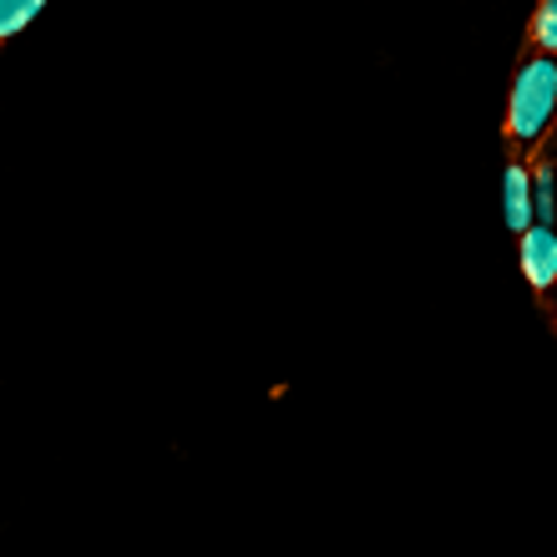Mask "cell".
Listing matches in <instances>:
<instances>
[{"instance_id": "1", "label": "cell", "mask_w": 557, "mask_h": 557, "mask_svg": "<svg viewBox=\"0 0 557 557\" xmlns=\"http://www.w3.org/2000/svg\"><path fill=\"white\" fill-rule=\"evenodd\" d=\"M557 137V57L528 51L507 97V143L517 158H537Z\"/></svg>"}, {"instance_id": "2", "label": "cell", "mask_w": 557, "mask_h": 557, "mask_svg": "<svg viewBox=\"0 0 557 557\" xmlns=\"http://www.w3.org/2000/svg\"><path fill=\"white\" fill-rule=\"evenodd\" d=\"M517 264H522V274H528V284L537 294H553L557 284V228H547V223H532L528 234L517 238Z\"/></svg>"}, {"instance_id": "3", "label": "cell", "mask_w": 557, "mask_h": 557, "mask_svg": "<svg viewBox=\"0 0 557 557\" xmlns=\"http://www.w3.org/2000/svg\"><path fill=\"white\" fill-rule=\"evenodd\" d=\"M502 219H507V228H512L517 238L537 223V198H532V162L528 158H512L502 168Z\"/></svg>"}, {"instance_id": "4", "label": "cell", "mask_w": 557, "mask_h": 557, "mask_svg": "<svg viewBox=\"0 0 557 557\" xmlns=\"http://www.w3.org/2000/svg\"><path fill=\"white\" fill-rule=\"evenodd\" d=\"M46 5H51V0H0V41H15Z\"/></svg>"}, {"instance_id": "5", "label": "cell", "mask_w": 557, "mask_h": 557, "mask_svg": "<svg viewBox=\"0 0 557 557\" xmlns=\"http://www.w3.org/2000/svg\"><path fill=\"white\" fill-rule=\"evenodd\" d=\"M532 51L557 57V0H543L537 15H532Z\"/></svg>"}, {"instance_id": "6", "label": "cell", "mask_w": 557, "mask_h": 557, "mask_svg": "<svg viewBox=\"0 0 557 557\" xmlns=\"http://www.w3.org/2000/svg\"><path fill=\"white\" fill-rule=\"evenodd\" d=\"M547 320H553V330H557V284H553V294H547Z\"/></svg>"}]
</instances>
